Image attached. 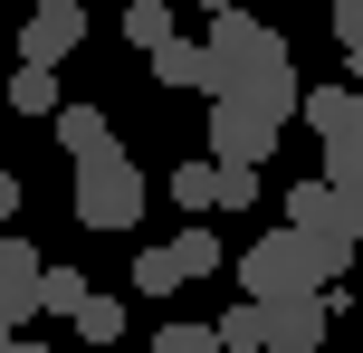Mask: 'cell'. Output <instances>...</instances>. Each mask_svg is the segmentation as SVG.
Returning <instances> with one entry per match:
<instances>
[{"mask_svg":"<svg viewBox=\"0 0 363 353\" xmlns=\"http://www.w3.org/2000/svg\"><path fill=\"white\" fill-rule=\"evenodd\" d=\"M115 353H125V344H115Z\"/></svg>","mask_w":363,"mask_h":353,"instance_id":"cell-26","label":"cell"},{"mask_svg":"<svg viewBox=\"0 0 363 353\" xmlns=\"http://www.w3.org/2000/svg\"><path fill=\"white\" fill-rule=\"evenodd\" d=\"M163 10H172V0H163Z\"/></svg>","mask_w":363,"mask_h":353,"instance_id":"cell-25","label":"cell"},{"mask_svg":"<svg viewBox=\"0 0 363 353\" xmlns=\"http://www.w3.org/2000/svg\"><path fill=\"white\" fill-rule=\"evenodd\" d=\"M134 287H144V296H172V267H163V248H144V258H134Z\"/></svg>","mask_w":363,"mask_h":353,"instance_id":"cell-19","label":"cell"},{"mask_svg":"<svg viewBox=\"0 0 363 353\" xmlns=\"http://www.w3.org/2000/svg\"><path fill=\"white\" fill-rule=\"evenodd\" d=\"M296 115H306L315 144H325V191H354L363 182V105H354V86H306Z\"/></svg>","mask_w":363,"mask_h":353,"instance_id":"cell-2","label":"cell"},{"mask_svg":"<svg viewBox=\"0 0 363 353\" xmlns=\"http://www.w3.org/2000/svg\"><path fill=\"white\" fill-rule=\"evenodd\" d=\"M67 325H77V335H86L96 353H115V344H125V306H115V296H86Z\"/></svg>","mask_w":363,"mask_h":353,"instance_id":"cell-14","label":"cell"},{"mask_svg":"<svg viewBox=\"0 0 363 353\" xmlns=\"http://www.w3.org/2000/svg\"><path fill=\"white\" fill-rule=\"evenodd\" d=\"M125 38H134V48H163V38H172V10H163V0H134V10H125Z\"/></svg>","mask_w":363,"mask_h":353,"instance_id":"cell-16","label":"cell"},{"mask_svg":"<svg viewBox=\"0 0 363 353\" xmlns=\"http://www.w3.org/2000/svg\"><path fill=\"white\" fill-rule=\"evenodd\" d=\"M249 344L258 353H325V287H306V296H249Z\"/></svg>","mask_w":363,"mask_h":353,"instance_id":"cell-4","label":"cell"},{"mask_svg":"<svg viewBox=\"0 0 363 353\" xmlns=\"http://www.w3.org/2000/svg\"><path fill=\"white\" fill-rule=\"evenodd\" d=\"M0 67H10V57H0Z\"/></svg>","mask_w":363,"mask_h":353,"instance_id":"cell-24","label":"cell"},{"mask_svg":"<svg viewBox=\"0 0 363 353\" xmlns=\"http://www.w3.org/2000/svg\"><path fill=\"white\" fill-rule=\"evenodd\" d=\"M153 86L211 96V86H220V76H211V48H201V38H163V48H153Z\"/></svg>","mask_w":363,"mask_h":353,"instance_id":"cell-10","label":"cell"},{"mask_svg":"<svg viewBox=\"0 0 363 353\" xmlns=\"http://www.w3.org/2000/svg\"><path fill=\"white\" fill-rule=\"evenodd\" d=\"M335 38H345V57L363 48V0H335Z\"/></svg>","mask_w":363,"mask_h":353,"instance_id":"cell-20","label":"cell"},{"mask_svg":"<svg viewBox=\"0 0 363 353\" xmlns=\"http://www.w3.org/2000/svg\"><path fill=\"white\" fill-rule=\"evenodd\" d=\"M0 96H10L19 115H57L67 96H57V67H0Z\"/></svg>","mask_w":363,"mask_h":353,"instance_id":"cell-13","label":"cell"},{"mask_svg":"<svg viewBox=\"0 0 363 353\" xmlns=\"http://www.w3.org/2000/svg\"><path fill=\"white\" fill-rule=\"evenodd\" d=\"M144 201H153L144 172H134L115 144L77 163V220H86V229H134V220H144Z\"/></svg>","mask_w":363,"mask_h":353,"instance_id":"cell-3","label":"cell"},{"mask_svg":"<svg viewBox=\"0 0 363 353\" xmlns=\"http://www.w3.org/2000/svg\"><path fill=\"white\" fill-rule=\"evenodd\" d=\"M163 267H172V287H191V277H220V267H230V239H220V229H182V239L163 248Z\"/></svg>","mask_w":363,"mask_h":353,"instance_id":"cell-11","label":"cell"},{"mask_svg":"<svg viewBox=\"0 0 363 353\" xmlns=\"http://www.w3.org/2000/svg\"><path fill=\"white\" fill-rule=\"evenodd\" d=\"M48 125H57V153H67V163H86V153H106V144H115L106 105H57Z\"/></svg>","mask_w":363,"mask_h":353,"instance_id":"cell-12","label":"cell"},{"mask_svg":"<svg viewBox=\"0 0 363 353\" xmlns=\"http://www.w3.org/2000/svg\"><path fill=\"white\" fill-rule=\"evenodd\" d=\"M153 353H220V344H211V325H163Z\"/></svg>","mask_w":363,"mask_h":353,"instance_id":"cell-18","label":"cell"},{"mask_svg":"<svg viewBox=\"0 0 363 353\" xmlns=\"http://www.w3.org/2000/svg\"><path fill=\"white\" fill-rule=\"evenodd\" d=\"M77 38H86V10H77V0H67V10H29V19H19V67H57Z\"/></svg>","mask_w":363,"mask_h":353,"instance_id":"cell-9","label":"cell"},{"mask_svg":"<svg viewBox=\"0 0 363 353\" xmlns=\"http://www.w3.org/2000/svg\"><path fill=\"white\" fill-rule=\"evenodd\" d=\"M220 96H230V105H249V115H268V125L287 134V115H296V96H306V76H296V57H258V67L220 76Z\"/></svg>","mask_w":363,"mask_h":353,"instance_id":"cell-6","label":"cell"},{"mask_svg":"<svg viewBox=\"0 0 363 353\" xmlns=\"http://www.w3.org/2000/svg\"><path fill=\"white\" fill-rule=\"evenodd\" d=\"M230 267H239V287H249V296H306V287H325L296 229H268V239H249Z\"/></svg>","mask_w":363,"mask_h":353,"instance_id":"cell-5","label":"cell"},{"mask_svg":"<svg viewBox=\"0 0 363 353\" xmlns=\"http://www.w3.org/2000/svg\"><path fill=\"white\" fill-rule=\"evenodd\" d=\"M86 296H96V287L77 277V267H38V306H48V316H77Z\"/></svg>","mask_w":363,"mask_h":353,"instance_id":"cell-15","label":"cell"},{"mask_svg":"<svg viewBox=\"0 0 363 353\" xmlns=\"http://www.w3.org/2000/svg\"><path fill=\"white\" fill-rule=\"evenodd\" d=\"M172 201L182 210H211V163H172Z\"/></svg>","mask_w":363,"mask_h":353,"instance_id":"cell-17","label":"cell"},{"mask_svg":"<svg viewBox=\"0 0 363 353\" xmlns=\"http://www.w3.org/2000/svg\"><path fill=\"white\" fill-rule=\"evenodd\" d=\"M287 229L306 239L315 277H345V267H354V239H363V210H354V191L296 182V191H287Z\"/></svg>","mask_w":363,"mask_h":353,"instance_id":"cell-1","label":"cell"},{"mask_svg":"<svg viewBox=\"0 0 363 353\" xmlns=\"http://www.w3.org/2000/svg\"><path fill=\"white\" fill-rule=\"evenodd\" d=\"M0 220H19V172H0Z\"/></svg>","mask_w":363,"mask_h":353,"instance_id":"cell-21","label":"cell"},{"mask_svg":"<svg viewBox=\"0 0 363 353\" xmlns=\"http://www.w3.org/2000/svg\"><path fill=\"white\" fill-rule=\"evenodd\" d=\"M29 10H67V0H29Z\"/></svg>","mask_w":363,"mask_h":353,"instance_id":"cell-23","label":"cell"},{"mask_svg":"<svg viewBox=\"0 0 363 353\" xmlns=\"http://www.w3.org/2000/svg\"><path fill=\"white\" fill-rule=\"evenodd\" d=\"M268 153H277V125H268V115H249V105H230V96H211V163L258 172Z\"/></svg>","mask_w":363,"mask_h":353,"instance_id":"cell-7","label":"cell"},{"mask_svg":"<svg viewBox=\"0 0 363 353\" xmlns=\"http://www.w3.org/2000/svg\"><path fill=\"white\" fill-rule=\"evenodd\" d=\"M0 353H48V344H29V335H10V344H0Z\"/></svg>","mask_w":363,"mask_h":353,"instance_id":"cell-22","label":"cell"},{"mask_svg":"<svg viewBox=\"0 0 363 353\" xmlns=\"http://www.w3.org/2000/svg\"><path fill=\"white\" fill-rule=\"evenodd\" d=\"M38 239H0V344L19 335V316H38Z\"/></svg>","mask_w":363,"mask_h":353,"instance_id":"cell-8","label":"cell"}]
</instances>
